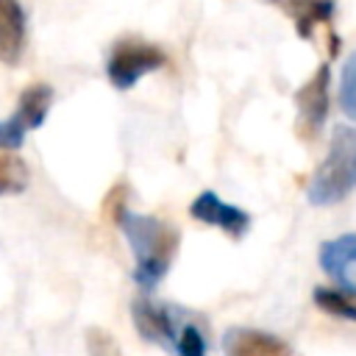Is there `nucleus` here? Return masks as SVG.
Wrapping results in <instances>:
<instances>
[{"label":"nucleus","instance_id":"1","mask_svg":"<svg viewBox=\"0 0 356 356\" xmlns=\"http://www.w3.org/2000/svg\"><path fill=\"white\" fill-rule=\"evenodd\" d=\"M114 222L122 231L131 253H134V281L142 292H150L161 284V278L170 273L181 234L167 220H159L153 214L131 211L128 206H117Z\"/></svg>","mask_w":356,"mask_h":356},{"label":"nucleus","instance_id":"2","mask_svg":"<svg viewBox=\"0 0 356 356\" xmlns=\"http://www.w3.org/2000/svg\"><path fill=\"white\" fill-rule=\"evenodd\" d=\"M356 189V125H334L331 145L320 161L306 197L312 206H334Z\"/></svg>","mask_w":356,"mask_h":356},{"label":"nucleus","instance_id":"3","mask_svg":"<svg viewBox=\"0 0 356 356\" xmlns=\"http://www.w3.org/2000/svg\"><path fill=\"white\" fill-rule=\"evenodd\" d=\"M167 61L164 50L142 39H120L106 58V78L114 89L125 92L136 86L147 72L161 70Z\"/></svg>","mask_w":356,"mask_h":356},{"label":"nucleus","instance_id":"4","mask_svg":"<svg viewBox=\"0 0 356 356\" xmlns=\"http://www.w3.org/2000/svg\"><path fill=\"white\" fill-rule=\"evenodd\" d=\"M186 317H189V309L150 300L147 292L131 303V320H134L136 331L142 334V339H147V342H153L170 353H172L175 337H178Z\"/></svg>","mask_w":356,"mask_h":356},{"label":"nucleus","instance_id":"5","mask_svg":"<svg viewBox=\"0 0 356 356\" xmlns=\"http://www.w3.org/2000/svg\"><path fill=\"white\" fill-rule=\"evenodd\" d=\"M331 67L320 64L317 72L298 89L295 103H298V128L303 136H317L328 120V106H331Z\"/></svg>","mask_w":356,"mask_h":356},{"label":"nucleus","instance_id":"6","mask_svg":"<svg viewBox=\"0 0 356 356\" xmlns=\"http://www.w3.org/2000/svg\"><path fill=\"white\" fill-rule=\"evenodd\" d=\"M189 214L211 228L225 231L231 239H242L250 231V214L234 203H225L217 192L206 189L189 203Z\"/></svg>","mask_w":356,"mask_h":356},{"label":"nucleus","instance_id":"7","mask_svg":"<svg viewBox=\"0 0 356 356\" xmlns=\"http://www.w3.org/2000/svg\"><path fill=\"white\" fill-rule=\"evenodd\" d=\"M222 356H292V348L273 331L231 325L222 334Z\"/></svg>","mask_w":356,"mask_h":356},{"label":"nucleus","instance_id":"8","mask_svg":"<svg viewBox=\"0 0 356 356\" xmlns=\"http://www.w3.org/2000/svg\"><path fill=\"white\" fill-rule=\"evenodd\" d=\"M320 267L337 286L356 292V234H339L323 242Z\"/></svg>","mask_w":356,"mask_h":356},{"label":"nucleus","instance_id":"9","mask_svg":"<svg viewBox=\"0 0 356 356\" xmlns=\"http://www.w3.org/2000/svg\"><path fill=\"white\" fill-rule=\"evenodd\" d=\"M28 19L22 0H0V61L17 64L25 50Z\"/></svg>","mask_w":356,"mask_h":356},{"label":"nucleus","instance_id":"10","mask_svg":"<svg viewBox=\"0 0 356 356\" xmlns=\"http://www.w3.org/2000/svg\"><path fill=\"white\" fill-rule=\"evenodd\" d=\"M50 106H53V86L47 83H33L28 86L22 95H19V103H17V117L22 120V125L28 131H36L47 114H50Z\"/></svg>","mask_w":356,"mask_h":356},{"label":"nucleus","instance_id":"11","mask_svg":"<svg viewBox=\"0 0 356 356\" xmlns=\"http://www.w3.org/2000/svg\"><path fill=\"white\" fill-rule=\"evenodd\" d=\"M281 3L286 14H292L295 28L303 39H309L320 22H331L334 17V0H281Z\"/></svg>","mask_w":356,"mask_h":356},{"label":"nucleus","instance_id":"12","mask_svg":"<svg viewBox=\"0 0 356 356\" xmlns=\"http://www.w3.org/2000/svg\"><path fill=\"white\" fill-rule=\"evenodd\" d=\"M314 303L325 312V314H334V317H342V320H350L356 323V292L353 289H342V286H317L314 289Z\"/></svg>","mask_w":356,"mask_h":356},{"label":"nucleus","instance_id":"13","mask_svg":"<svg viewBox=\"0 0 356 356\" xmlns=\"http://www.w3.org/2000/svg\"><path fill=\"white\" fill-rule=\"evenodd\" d=\"M172 356H209V337L206 328L200 325L197 314L189 312V317L184 320L175 345H172Z\"/></svg>","mask_w":356,"mask_h":356},{"label":"nucleus","instance_id":"14","mask_svg":"<svg viewBox=\"0 0 356 356\" xmlns=\"http://www.w3.org/2000/svg\"><path fill=\"white\" fill-rule=\"evenodd\" d=\"M28 186V167L17 156H0V197L17 195Z\"/></svg>","mask_w":356,"mask_h":356},{"label":"nucleus","instance_id":"15","mask_svg":"<svg viewBox=\"0 0 356 356\" xmlns=\"http://www.w3.org/2000/svg\"><path fill=\"white\" fill-rule=\"evenodd\" d=\"M339 108L345 111V117L356 120V53L348 56L339 72Z\"/></svg>","mask_w":356,"mask_h":356},{"label":"nucleus","instance_id":"16","mask_svg":"<svg viewBox=\"0 0 356 356\" xmlns=\"http://www.w3.org/2000/svg\"><path fill=\"white\" fill-rule=\"evenodd\" d=\"M86 350H89V356H122L117 339L103 328H89L86 331Z\"/></svg>","mask_w":356,"mask_h":356},{"label":"nucleus","instance_id":"17","mask_svg":"<svg viewBox=\"0 0 356 356\" xmlns=\"http://www.w3.org/2000/svg\"><path fill=\"white\" fill-rule=\"evenodd\" d=\"M25 134H28V128L22 125V120L17 114L0 120V150H17V147H22Z\"/></svg>","mask_w":356,"mask_h":356}]
</instances>
